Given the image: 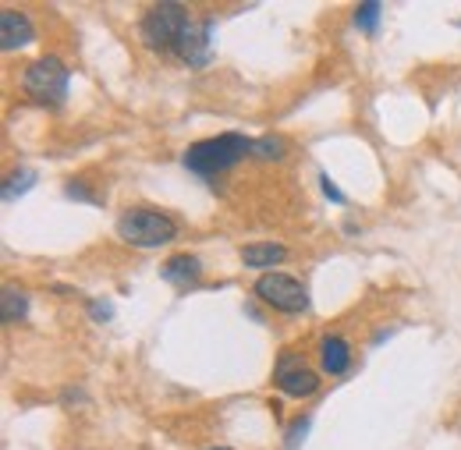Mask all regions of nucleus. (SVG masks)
Segmentation results:
<instances>
[{"label":"nucleus","mask_w":461,"mask_h":450,"mask_svg":"<svg viewBox=\"0 0 461 450\" xmlns=\"http://www.w3.org/2000/svg\"><path fill=\"white\" fill-rule=\"evenodd\" d=\"M245 153H252V139L242 135V132H224L217 139H202V142H192L184 149L182 164L199 174V178H217L224 171H231Z\"/></svg>","instance_id":"f257e3e1"},{"label":"nucleus","mask_w":461,"mask_h":450,"mask_svg":"<svg viewBox=\"0 0 461 450\" xmlns=\"http://www.w3.org/2000/svg\"><path fill=\"white\" fill-rule=\"evenodd\" d=\"M117 234H121L128 245L160 249V245H171V242L178 238V224H175L167 213H160V209L135 206V209H124V213H121Z\"/></svg>","instance_id":"f03ea898"},{"label":"nucleus","mask_w":461,"mask_h":450,"mask_svg":"<svg viewBox=\"0 0 461 450\" xmlns=\"http://www.w3.org/2000/svg\"><path fill=\"white\" fill-rule=\"evenodd\" d=\"M68 86H72V72L64 68L61 57H39L25 68L21 75V89L29 99H36L39 106H61L68 99Z\"/></svg>","instance_id":"7ed1b4c3"},{"label":"nucleus","mask_w":461,"mask_h":450,"mask_svg":"<svg viewBox=\"0 0 461 450\" xmlns=\"http://www.w3.org/2000/svg\"><path fill=\"white\" fill-rule=\"evenodd\" d=\"M188 21H192V14L184 11L182 4H153L146 14H142V39H146V47L149 50H175L178 47V39L184 36V29H188Z\"/></svg>","instance_id":"20e7f679"},{"label":"nucleus","mask_w":461,"mask_h":450,"mask_svg":"<svg viewBox=\"0 0 461 450\" xmlns=\"http://www.w3.org/2000/svg\"><path fill=\"white\" fill-rule=\"evenodd\" d=\"M252 291H256V298H263L267 305H274L277 312H287V316L309 309V294L291 273H267L256 280Z\"/></svg>","instance_id":"39448f33"},{"label":"nucleus","mask_w":461,"mask_h":450,"mask_svg":"<svg viewBox=\"0 0 461 450\" xmlns=\"http://www.w3.org/2000/svg\"><path fill=\"white\" fill-rule=\"evenodd\" d=\"M274 379L287 397H312L320 390V376L312 369H305L295 352H284L280 355V361H277L274 369Z\"/></svg>","instance_id":"423d86ee"},{"label":"nucleus","mask_w":461,"mask_h":450,"mask_svg":"<svg viewBox=\"0 0 461 450\" xmlns=\"http://www.w3.org/2000/svg\"><path fill=\"white\" fill-rule=\"evenodd\" d=\"M178 57L192 68H202L213 61V18H192L184 36L178 39Z\"/></svg>","instance_id":"0eeeda50"},{"label":"nucleus","mask_w":461,"mask_h":450,"mask_svg":"<svg viewBox=\"0 0 461 450\" xmlns=\"http://www.w3.org/2000/svg\"><path fill=\"white\" fill-rule=\"evenodd\" d=\"M32 21H29V14H21V11H4L0 14V50L4 54H11V50H21L25 43H32Z\"/></svg>","instance_id":"6e6552de"},{"label":"nucleus","mask_w":461,"mask_h":450,"mask_svg":"<svg viewBox=\"0 0 461 450\" xmlns=\"http://www.w3.org/2000/svg\"><path fill=\"white\" fill-rule=\"evenodd\" d=\"M320 365H323V372L341 376V372L352 365V348H348V341H345V337H323V344H320Z\"/></svg>","instance_id":"1a4fd4ad"},{"label":"nucleus","mask_w":461,"mask_h":450,"mask_svg":"<svg viewBox=\"0 0 461 450\" xmlns=\"http://www.w3.org/2000/svg\"><path fill=\"white\" fill-rule=\"evenodd\" d=\"M284 256H287V249L277 245V242H256V245H245V249H242V263H245V267H256V270L277 267Z\"/></svg>","instance_id":"9d476101"},{"label":"nucleus","mask_w":461,"mask_h":450,"mask_svg":"<svg viewBox=\"0 0 461 450\" xmlns=\"http://www.w3.org/2000/svg\"><path fill=\"white\" fill-rule=\"evenodd\" d=\"M160 273H164L171 284H192V280L202 276V263H199L195 256H175V259L164 263V270Z\"/></svg>","instance_id":"9b49d317"},{"label":"nucleus","mask_w":461,"mask_h":450,"mask_svg":"<svg viewBox=\"0 0 461 450\" xmlns=\"http://www.w3.org/2000/svg\"><path fill=\"white\" fill-rule=\"evenodd\" d=\"M25 312H29V298L21 291H14V287H4V323L21 319Z\"/></svg>","instance_id":"f8f14e48"},{"label":"nucleus","mask_w":461,"mask_h":450,"mask_svg":"<svg viewBox=\"0 0 461 450\" xmlns=\"http://www.w3.org/2000/svg\"><path fill=\"white\" fill-rule=\"evenodd\" d=\"M380 14H383V4H376V0H369V4H359V7H355V25H359L363 32H376V25H380Z\"/></svg>","instance_id":"ddd939ff"},{"label":"nucleus","mask_w":461,"mask_h":450,"mask_svg":"<svg viewBox=\"0 0 461 450\" xmlns=\"http://www.w3.org/2000/svg\"><path fill=\"white\" fill-rule=\"evenodd\" d=\"M252 153L263 157V160H280V157L287 153V146H284L280 135H263L260 142H252Z\"/></svg>","instance_id":"4468645a"},{"label":"nucleus","mask_w":461,"mask_h":450,"mask_svg":"<svg viewBox=\"0 0 461 450\" xmlns=\"http://www.w3.org/2000/svg\"><path fill=\"white\" fill-rule=\"evenodd\" d=\"M36 184V171H18V174H11V178L4 181V202H11L14 195H21L25 188H32Z\"/></svg>","instance_id":"2eb2a0df"},{"label":"nucleus","mask_w":461,"mask_h":450,"mask_svg":"<svg viewBox=\"0 0 461 450\" xmlns=\"http://www.w3.org/2000/svg\"><path fill=\"white\" fill-rule=\"evenodd\" d=\"M309 426H312V422H309V415H302V419H298V422L291 426V433H287V440H284V447H287V450H295V447H298V444H302V440L309 437Z\"/></svg>","instance_id":"dca6fc26"},{"label":"nucleus","mask_w":461,"mask_h":450,"mask_svg":"<svg viewBox=\"0 0 461 450\" xmlns=\"http://www.w3.org/2000/svg\"><path fill=\"white\" fill-rule=\"evenodd\" d=\"M320 188H323V195H327L330 202H337V206H345V202H348V199H345V191H341L334 181L327 178V174H320Z\"/></svg>","instance_id":"f3484780"},{"label":"nucleus","mask_w":461,"mask_h":450,"mask_svg":"<svg viewBox=\"0 0 461 450\" xmlns=\"http://www.w3.org/2000/svg\"><path fill=\"white\" fill-rule=\"evenodd\" d=\"M68 199H82V202H92V206H99V199L92 195L90 188L82 184V181H68Z\"/></svg>","instance_id":"a211bd4d"},{"label":"nucleus","mask_w":461,"mask_h":450,"mask_svg":"<svg viewBox=\"0 0 461 450\" xmlns=\"http://www.w3.org/2000/svg\"><path fill=\"white\" fill-rule=\"evenodd\" d=\"M110 316H114V309H110L107 301H92V319H103V323H107Z\"/></svg>","instance_id":"6ab92c4d"},{"label":"nucleus","mask_w":461,"mask_h":450,"mask_svg":"<svg viewBox=\"0 0 461 450\" xmlns=\"http://www.w3.org/2000/svg\"><path fill=\"white\" fill-rule=\"evenodd\" d=\"M209 450H231V447H209Z\"/></svg>","instance_id":"aec40b11"}]
</instances>
